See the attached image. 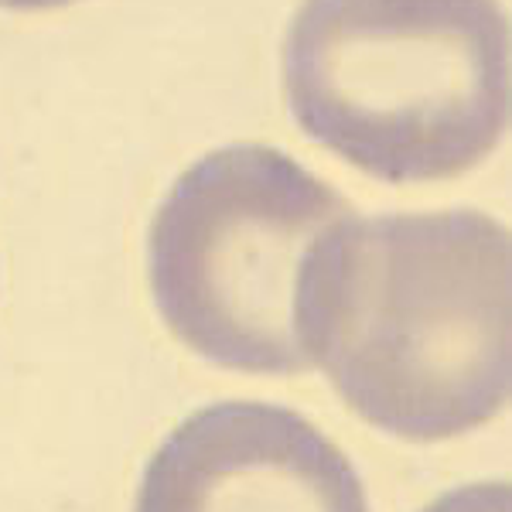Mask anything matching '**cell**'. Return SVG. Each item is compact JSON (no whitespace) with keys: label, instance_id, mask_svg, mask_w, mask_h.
<instances>
[{"label":"cell","instance_id":"5","mask_svg":"<svg viewBox=\"0 0 512 512\" xmlns=\"http://www.w3.org/2000/svg\"><path fill=\"white\" fill-rule=\"evenodd\" d=\"M509 499L506 482H478L441 495L424 512H509Z\"/></svg>","mask_w":512,"mask_h":512},{"label":"cell","instance_id":"3","mask_svg":"<svg viewBox=\"0 0 512 512\" xmlns=\"http://www.w3.org/2000/svg\"><path fill=\"white\" fill-rule=\"evenodd\" d=\"M355 209L287 154L236 144L171 185L147 239L164 325L202 359L239 373H308L294 332L297 274Z\"/></svg>","mask_w":512,"mask_h":512},{"label":"cell","instance_id":"6","mask_svg":"<svg viewBox=\"0 0 512 512\" xmlns=\"http://www.w3.org/2000/svg\"><path fill=\"white\" fill-rule=\"evenodd\" d=\"M76 0H0L7 11H55V7H69Z\"/></svg>","mask_w":512,"mask_h":512},{"label":"cell","instance_id":"1","mask_svg":"<svg viewBox=\"0 0 512 512\" xmlns=\"http://www.w3.org/2000/svg\"><path fill=\"white\" fill-rule=\"evenodd\" d=\"M294 332L338 400L403 441L509 400V233L475 209L342 219L297 274Z\"/></svg>","mask_w":512,"mask_h":512},{"label":"cell","instance_id":"4","mask_svg":"<svg viewBox=\"0 0 512 512\" xmlns=\"http://www.w3.org/2000/svg\"><path fill=\"white\" fill-rule=\"evenodd\" d=\"M134 512H369L332 437L274 403H219L168 434Z\"/></svg>","mask_w":512,"mask_h":512},{"label":"cell","instance_id":"2","mask_svg":"<svg viewBox=\"0 0 512 512\" xmlns=\"http://www.w3.org/2000/svg\"><path fill=\"white\" fill-rule=\"evenodd\" d=\"M297 127L393 185L451 181L509 123L499 0H304L284 41Z\"/></svg>","mask_w":512,"mask_h":512}]
</instances>
